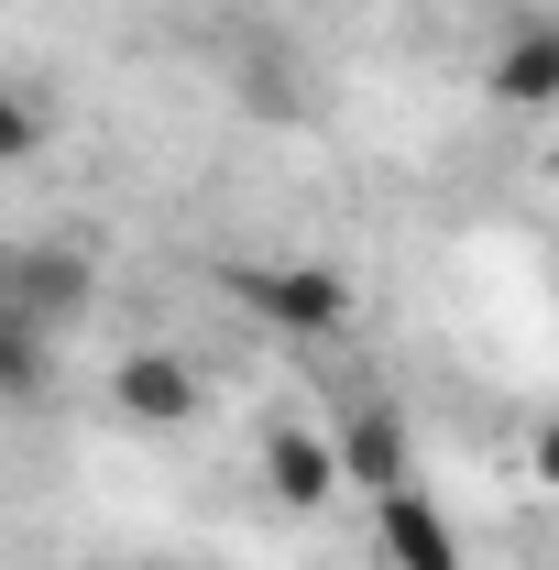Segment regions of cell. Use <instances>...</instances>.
Wrapping results in <instances>:
<instances>
[{
	"label": "cell",
	"mask_w": 559,
	"mask_h": 570,
	"mask_svg": "<svg viewBox=\"0 0 559 570\" xmlns=\"http://www.w3.org/2000/svg\"><path fill=\"white\" fill-rule=\"evenodd\" d=\"M231 296H242L253 318L296 330V341H330V330H351V285L330 275V264H242V275H231Z\"/></svg>",
	"instance_id": "obj_1"
},
{
	"label": "cell",
	"mask_w": 559,
	"mask_h": 570,
	"mask_svg": "<svg viewBox=\"0 0 559 570\" xmlns=\"http://www.w3.org/2000/svg\"><path fill=\"white\" fill-rule=\"evenodd\" d=\"M110 406L133 428H187L198 417V362L187 352H133L121 373H110Z\"/></svg>",
	"instance_id": "obj_2"
},
{
	"label": "cell",
	"mask_w": 559,
	"mask_h": 570,
	"mask_svg": "<svg viewBox=\"0 0 559 570\" xmlns=\"http://www.w3.org/2000/svg\"><path fill=\"white\" fill-rule=\"evenodd\" d=\"M264 483H275L285 515H318V504L351 483V472H341V439H318V428H275V439H264Z\"/></svg>",
	"instance_id": "obj_3"
},
{
	"label": "cell",
	"mask_w": 559,
	"mask_h": 570,
	"mask_svg": "<svg viewBox=\"0 0 559 570\" xmlns=\"http://www.w3.org/2000/svg\"><path fill=\"white\" fill-rule=\"evenodd\" d=\"M493 110H559V22H516L504 45H493Z\"/></svg>",
	"instance_id": "obj_4"
},
{
	"label": "cell",
	"mask_w": 559,
	"mask_h": 570,
	"mask_svg": "<svg viewBox=\"0 0 559 570\" xmlns=\"http://www.w3.org/2000/svg\"><path fill=\"white\" fill-rule=\"evenodd\" d=\"M341 472L373 483V494H406V428L384 417V406H362V417L341 428Z\"/></svg>",
	"instance_id": "obj_5"
},
{
	"label": "cell",
	"mask_w": 559,
	"mask_h": 570,
	"mask_svg": "<svg viewBox=\"0 0 559 570\" xmlns=\"http://www.w3.org/2000/svg\"><path fill=\"white\" fill-rule=\"evenodd\" d=\"M77 285H88L77 253H22V264H11V307H22V318H56Z\"/></svg>",
	"instance_id": "obj_6"
},
{
	"label": "cell",
	"mask_w": 559,
	"mask_h": 570,
	"mask_svg": "<svg viewBox=\"0 0 559 570\" xmlns=\"http://www.w3.org/2000/svg\"><path fill=\"white\" fill-rule=\"evenodd\" d=\"M0 373H11V395H22V406L45 395V318H22V307H0Z\"/></svg>",
	"instance_id": "obj_7"
},
{
	"label": "cell",
	"mask_w": 559,
	"mask_h": 570,
	"mask_svg": "<svg viewBox=\"0 0 559 570\" xmlns=\"http://www.w3.org/2000/svg\"><path fill=\"white\" fill-rule=\"evenodd\" d=\"M384 527H395V549H406V570H450V538L428 527L418 494H384Z\"/></svg>",
	"instance_id": "obj_8"
},
{
	"label": "cell",
	"mask_w": 559,
	"mask_h": 570,
	"mask_svg": "<svg viewBox=\"0 0 559 570\" xmlns=\"http://www.w3.org/2000/svg\"><path fill=\"white\" fill-rule=\"evenodd\" d=\"M33 142H45V99L22 88V99H11V165H33Z\"/></svg>",
	"instance_id": "obj_9"
},
{
	"label": "cell",
	"mask_w": 559,
	"mask_h": 570,
	"mask_svg": "<svg viewBox=\"0 0 559 570\" xmlns=\"http://www.w3.org/2000/svg\"><path fill=\"white\" fill-rule=\"evenodd\" d=\"M527 472H538V483L559 494V417H538V428H527Z\"/></svg>",
	"instance_id": "obj_10"
}]
</instances>
